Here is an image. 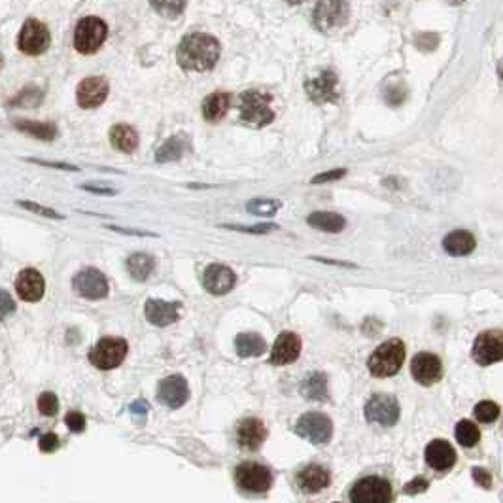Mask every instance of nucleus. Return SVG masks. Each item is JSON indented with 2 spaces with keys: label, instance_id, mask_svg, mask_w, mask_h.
I'll use <instances>...</instances> for the list:
<instances>
[{
  "label": "nucleus",
  "instance_id": "obj_11",
  "mask_svg": "<svg viewBox=\"0 0 503 503\" xmlns=\"http://www.w3.org/2000/svg\"><path fill=\"white\" fill-rule=\"evenodd\" d=\"M367 422L377 424L382 428H391L399 420L398 399L388 394H375L365 403Z\"/></svg>",
  "mask_w": 503,
  "mask_h": 503
},
{
  "label": "nucleus",
  "instance_id": "obj_10",
  "mask_svg": "<svg viewBox=\"0 0 503 503\" xmlns=\"http://www.w3.org/2000/svg\"><path fill=\"white\" fill-rule=\"evenodd\" d=\"M350 18V4L348 2H318L312 13V21L318 31L331 32L339 31L347 25Z\"/></svg>",
  "mask_w": 503,
  "mask_h": 503
},
{
  "label": "nucleus",
  "instance_id": "obj_8",
  "mask_svg": "<svg viewBox=\"0 0 503 503\" xmlns=\"http://www.w3.org/2000/svg\"><path fill=\"white\" fill-rule=\"evenodd\" d=\"M236 485L250 494H263L273 486V471L257 462H243L235 469Z\"/></svg>",
  "mask_w": 503,
  "mask_h": 503
},
{
  "label": "nucleus",
  "instance_id": "obj_31",
  "mask_svg": "<svg viewBox=\"0 0 503 503\" xmlns=\"http://www.w3.org/2000/svg\"><path fill=\"white\" fill-rule=\"evenodd\" d=\"M154 269H156V260L142 252L129 255V260H127V271H129L130 279L137 282L148 280L149 274L154 273Z\"/></svg>",
  "mask_w": 503,
  "mask_h": 503
},
{
  "label": "nucleus",
  "instance_id": "obj_7",
  "mask_svg": "<svg viewBox=\"0 0 503 503\" xmlns=\"http://www.w3.org/2000/svg\"><path fill=\"white\" fill-rule=\"evenodd\" d=\"M51 34L48 27L38 19H27L18 36V48L25 55H42L50 50Z\"/></svg>",
  "mask_w": 503,
  "mask_h": 503
},
{
  "label": "nucleus",
  "instance_id": "obj_53",
  "mask_svg": "<svg viewBox=\"0 0 503 503\" xmlns=\"http://www.w3.org/2000/svg\"><path fill=\"white\" fill-rule=\"evenodd\" d=\"M316 261H322V263H328V265H339V267H354V263H348V261H335V260H320V257H314Z\"/></svg>",
  "mask_w": 503,
  "mask_h": 503
},
{
  "label": "nucleus",
  "instance_id": "obj_9",
  "mask_svg": "<svg viewBox=\"0 0 503 503\" xmlns=\"http://www.w3.org/2000/svg\"><path fill=\"white\" fill-rule=\"evenodd\" d=\"M295 434L312 445H326L333 435V422L322 413H304L295 424Z\"/></svg>",
  "mask_w": 503,
  "mask_h": 503
},
{
  "label": "nucleus",
  "instance_id": "obj_39",
  "mask_svg": "<svg viewBox=\"0 0 503 503\" xmlns=\"http://www.w3.org/2000/svg\"><path fill=\"white\" fill-rule=\"evenodd\" d=\"M38 410L46 417H53L59 410V399L53 391H43L42 396L38 398Z\"/></svg>",
  "mask_w": 503,
  "mask_h": 503
},
{
  "label": "nucleus",
  "instance_id": "obj_1",
  "mask_svg": "<svg viewBox=\"0 0 503 503\" xmlns=\"http://www.w3.org/2000/svg\"><path fill=\"white\" fill-rule=\"evenodd\" d=\"M220 42L205 32H192L182 38L176 50V61L184 70L205 72L216 67L220 59Z\"/></svg>",
  "mask_w": 503,
  "mask_h": 503
},
{
  "label": "nucleus",
  "instance_id": "obj_43",
  "mask_svg": "<svg viewBox=\"0 0 503 503\" xmlns=\"http://www.w3.org/2000/svg\"><path fill=\"white\" fill-rule=\"evenodd\" d=\"M65 424L69 426L70 431L81 434V431L86 429V417L81 415L80 410H70L69 415L65 417Z\"/></svg>",
  "mask_w": 503,
  "mask_h": 503
},
{
  "label": "nucleus",
  "instance_id": "obj_48",
  "mask_svg": "<svg viewBox=\"0 0 503 503\" xmlns=\"http://www.w3.org/2000/svg\"><path fill=\"white\" fill-rule=\"evenodd\" d=\"M428 486H429V483L426 481V478L417 477V478H413L410 483H407V485H405L403 492L407 494V496H415V494H420V492L428 490Z\"/></svg>",
  "mask_w": 503,
  "mask_h": 503
},
{
  "label": "nucleus",
  "instance_id": "obj_2",
  "mask_svg": "<svg viewBox=\"0 0 503 503\" xmlns=\"http://www.w3.org/2000/svg\"><path fill=\"white\" fill-rule=\"evenodd\" d=\"M273 97L261 89H248L241 95V119L252 127H265L274 119V110L271 108Z\"/></svg>",
  "mask_w": 503,
  "mask_h": 503
},
{
  "label": "nucleus",
  "instance_id": "obj_28",
  "mask_svg": "<svg viewBox=\"0 0 503 503\" xmlns=\"http://www.w3.org/2000/svg\"><path fill=\"white\" fill-rule=\"evenodd\" d=\"M307 224L326 233H341L347 225V220L335 212H312L311 216L307 217Z\"/></svg>",
  "mask_w": 503,
  "mask_h": 503
},
{
  "label": "nucleus",
  "instance_id": "obj_42",
  "mask_svg": "<svg viewBox=\"0 0 503 503\" xmlns=\"http://www.w3.org/2000/svg\"><path fill=\"white\" fill-rule=\"evenodd\" d=\"M384 99L390 106H399L407 99V89H405V86L388 87L384 91Z\"/></svg>",
  "mask_w": 503,
  "mask_h": 503
},
{
  "label": "nucleus",
  "instance_id": "obj_17",
  "mask_svg": "<svg viewBox=\"0 0 503 503\" xmlns=\"http://www.w3.org/2000/svg\"><path fill=\"white\" fill-rule=\"evenodd\" d=\"M157 399L168 409H180L189 399V386L182 375H170L157 386Z\"/></svg>",
  "mask_w": 503,
  "mask_h": 503
},
{
  "label": "nucleus",
  "instance_id": "obj_26",
  "mask_svg": "<svg viewBox=\"0 0 503 503\" xmlns=\"http://www.w3.org/2000/svg\"><path fill=\"white\" fill-rule=\"evenodd\" d=\"M108 137H110V144H112L114 148L123 152V154H133L138 148V142H140L137 130L133 129L130 125L125 123L114 125Z\"/></svg>",
  "mask_w": 503,
  "mask_h": 503
},
{
  "label": "nucleus",
  "instance_id": "obj_30",
  "mask_svg": "<svg viewBox=\"0 0 503 503\" xmlns=\"http://www.w3.org/2000/svg\"><path fill=\"white\" fill-rule=\"evenodd\" d=\"M303 398L311 401H328V379L323 373H311L301 382Z\"/></svg>",
  "mask_w": 503,
  "mask_h": 503
},
{
  "label": "nucleus",
  "instance_id": "obj_40",
  "mask_svg": "<svg viewBox=\"0 0 503 503\" xmlns=\"http://www.w3.org/2000/svg\"><path fill=\"white\" fill-rule=\"evenodd\" d=\"M18 205L23 206L25 210L34 212V214H38V216L51 217V220H62V217H65L57 210L50 208V206H42V205H38V203H32V201H18Z\"/></svg>",
  "mask_w": 503,
  "mask_h": 503
},
{
  "label": "nucleus",
  "instance_id": "obj_23",
  "mask_svg": "<svg viewBox=\"0 0 503 503\" xmlns=\"http://www.w3.org/2000/svg\"><path fill=\"white\" fill-rule=\"evenodd\" d=\"M330 471L323 466H318V464L304 466L303 469L297 473V477H295L299 490L304 492V494H316V492L328 488V486H330Z\"/></svg>",
  "mask_w": 503,
  "mask_h": 503
},
{
  "label": "nucleus",
  "instance_id": "obj_33",
  "mask_svg": "<svg viewBox=\"0 0 503 503\" xmlns=\"http://www.w3.org/2000/svg\"><path fill=\"white\" fill-rule=\"evenodd\" d=\"M187 148V140L182 135H176V137H170L168 140L159 146L156 154V161L157 163H170V161H178L184 152Z\"/></svg>",
  "mask_w": 503,
  "mask_h": 503
},
{
  "label": "nucleus",
  "instance_id": "obj_21",
  "mask_svg": "<svg viewBox=\"0 0 503 503\" xmlns=\"http://www.w3.org/2000/svg\"><path fill=\"white\" fill-rule=\"evenodd\" d=\"M301 354V339L293 331L280 333L279 339L274 341L273 352H271V363L273 365H288L293 363Z\"/></svg>",
  "mask_w": 503,
  "mask_h": 503
},
{
  "label": "nucleus",
  "instance_id": "obj_5",
  "mask_svg": "<svg viewBox=\"0 0 503 503\" xmlns=\"http://www.w3.org/2000/svg\"><path fill=\"white\" fill-rule=\"evenodd\" d=\"M129 352V344L121 337H105L89 350V361L97 369L110 371L123 363L125 356Z\"/></svg>",
  "mask_w": 503,
  "mask_h": 503
},
{
  "label": "nucleus",
  "instance_id": "obj_50",
  "mask_svg": "<svg viewBox=\"0 0 503 503\" xmlns=\"http://www.w3.org/2000/svg\"><path fill=\"white\" fill-rule=\"evenodd\" d=\"M108 229L116 231V233H123V235H137V236H157L156 233H149V231H140V229H125V227H116V225H106Z\"/></svg>",
  "mask_w": 503,
  "mask_h": 503
},
{
  "label": "nucleus",
  "instance_id": "obj_36",
  "mask_svg": "<svg viewBox=\"0 0 503 503\" xmlns=\"http://www.w3.org/2000/svg\"><path fill=\"white\" fill-rule=\"evenodd\" d=\"M282 203L276 199H252L246 205V210L255 216H274Z\"/></svg>",
  "mask_w": 503,
  "mask_h": 503
},
{
  "label": "nucleus",
  "instance_id": "obj_44",
  "mask_svg": "<svg viewBox=\"0 0 503 503\" xmlns=\"http://www.w3.org/2000/svg\"><path fill=\"white\" fill-rule=\"evenodd\" d=\"M344 174H347V168H333V170H328V173L316 174L311 182L312 184H328V182L341 180Z\"/></svg>",
  "mask_w": 503,
  "mask_h": 503
},
{
  "label": "nucleus",
  "instance_id": "obj_49",
  "mask_svg": "<svg viewBox=\"0 0 503 503\" xmlns=\"http://www.w3.org/2000/svg\"><path fill=\"white\" fill-rule=\"evenodd\" d=\"M27 161L36 163V165H42V167H51V168H61V170H78V167L74 165H67V163H51V161H40V159H27Z\"/></svg>",
  "mask_w": 503,
  "mask_h": 503
},
{
  "label": "nucleus",
  "instance_id": "obj_45",
  "mask_svg": "<svg viewBox=\"0 0 503 503\" xmlns=\"http://www.w3.org/2000/svg\"><path fill=\"white\" fill-rule=\"evenodd\" d=\"M471 475H473V481H475L478 486H483L486 490L492 488V475L488 469H485V467H473Z\"/></svg>",
  "mask_w": 503,
  "mask_h": 503
},
{
  "label": "nucleus",
  "instance_id": "obj_41",
  "mask_svg": "<svg viewBox=\"0 0 503 503\" xmlns=\"http://www.w3.org/2000/svg\"><path fill=\"white\" fill-rule=\"evenodd\" d=\"M225 229L241 231V233H252V235H265L276 229L274 224H260V225H222Z\"/></svg>",
  "mask_w": 503,
  "mask_h": 503
},
{
  "label": "nucleus",
  "instance_id": "obj_51",
  "mask_svg": "<svg viewBox=\"0 0 503 503\" xmlns=\"http://www.w3.org/2000/svg\"><path fill=\"white\" fill-rule=\"evenodd\" d=\"M81 189H86L89 193H95V195H116V189L112 187H100V186H89V184H83Z\"/></svg>",
  "mask_w": 503,
  "mask_h": 503
},
{
  "label": "nucleus",
  "instance_id": "obj_54",
  "mask_svg": "<svg viewBox=\"0 0 503 503\" xmlns=\"http://www.w3.org/2000/svg\"><path fill=\"white\" fill-rule=\"evenodd\" d=\"M497 74H499V78L503 80V61H499V65H497Z\"/></svg>",
  "mask_w": 503,
  "mask_h": 503
},
{
  "label": "nucleus",
  "instance_id": "obj_16",
  "mask_svg": "<svg viewBox=\"0 0 503 503\" xmlns=\"http://www.w3.org/2000/svg\"><path fill=\"white\" fill-rule=\"evenodd\" d=\"M410 375L418 384L431 386L439 382L443 377V363L439 356L431 352H420L410 361Z\"/></svg>",
  "mask_w": 503,
  "mask_h": 503
},
{
  "label": "nucleus",
  "instance_id": "obj_46",
  "mask_svg": "<svg viewBox=\"0 0 503 503\" xmlns=\"http://www.w3.org/2000/svg\"><path fill=\"white\" fill-rule=\"evenodd\" d=\"M15 311V303H13L12 295L4 290H0V320H4Z\"/></svg>",
  "mask_w": 503,
  "mask_h": 503
},
{
  "label": "nucleus",
  "instance_id": "obj_3",
  "mask_svg": "<svg viewBox=\"0 0 503 503\" xmlns=\"http://www.w3.org/2000/svg\"><path fill=\"white\" fill-rule=\"evenodd\" d=\"M405 361V344L399 339H390V341L382 342L377 350H375L367 365L373 377L386 379V377H394L398 373Z\"/></svg>",
  "mask_w": 503,
  "mask_h": 503
},
{
  "label": "nucleus",
  "instance_id": "obj_22",
  "mask_svg": "<svg viewBox=\"0 0 503 503\" xmlns=\"http://www.w3.org/2000/svg\"><path fill=\"white\" fill-rule=\"evenodd\" d=\"M426 464L435 471H448L456 464V450L445 439H434L426 447Z\"/></svg>",
  "mask_w": 503,
  "mask_h": 503
},
{
  "label": "nucleus",
  "instance_id": "obj_38",
  "mask_svg": "<svg viewBox=\"0 0 503 503\" xmlns=\"http://www.w3.org/2000/svg\"><path fill=\"white\" fill-rule=\"evenodd\" d=\"M152 8H154L161 18L176 19L186 10V2H152Z\"/></svg>",
  "mask_w": 503,
  "mask_h": 503
},
{
  "label": "nucleus",
  "instance_id": "obj_24",
  "mask_svg": "<svg viewBox=\"0 0 503 503\" xmlns=\"http://www.w3.org/2000/svg\"><path fill=\"white\" fill-rule=\"evenodd\" d=\"M267 437V428L260 418H244L236 428V441L246 450H257Z\"/></svg>",
  "mask_w": 503,
  "mask_h": 503
},
{
  "label": "nucleus",
  "instance_id": "obj_32",
  "mask_svg": "<svg viewBox=\"0 0 503 503\" xmlns=\"http://www.w3.org/2000/svg\"><path fill=\"white\" fill-rule=\"evenodd\" d=\"M13 127L25 135L38 138V140H53L57 137V127L53 123H42V121H31V119H18L13 121Z\"/></svg>",
  "mask_w": 503,
  "mask_h": 503
},
{
  "label": "nucleus",
  "instance_id": "obj_34",
  "mask_svg": "<svg viewBox=\"0 0 503 503\" xmlns=\"http://www.w3.org/2000/svg\"><path fill=\"white\" fill-rule=\"evenodd\" d=\"M454 435H456V439H458L462 447L466 448L475 447L481 441V431H478V428L471 420H460V422L456 424Z\"/></svg>",
  "mask_w": 503,
  "mask_h": 503
},
{
  "label": "nucleus",
  "instance_id": "obj_6",
  "mask_svg": "<svg viewBox=\"0 0 503 503\" xmlns=\"http://www.w3.org/2000/svg\"><path fill=\"white\" fill-rule=\"evenodd\" d=\"M348 496L352 503H391L394 490L388 478L369 475L356 481Z\"/></svg>",
  "mask_w": 503,
  "mask_h": 503
},
{
  "label": "nucleus",
  "instance_id": "obj_14",
  "mask_svg": "<svg viewBox=\"0 0 503 503\" xmlns=\"http://www.w3.org/2000/svg\"><path fill=\"white\" fill-rule=\"evenodd\" d=\"M339 78L333 70H323L322 74L312 78L304 83V89H307V95L311 97L312 102L316 105H323V102H333L337 105L339 102Z\"/></svg>",
  "mask_w": 503,
  "mask_h": 503
},
{
  "label": "nucleus",
  "instance_id": "obj_4",
  "mask_svg": "<svg viewBox=\"0 0 503 503\" xmlns=\"http://www.w3.org/2000/svg\"><path fill=\"white\" fill-rule=\"evenodd\" d=\"M108 36V27L100 18L89 15L78 21L74 29V48L81 55H91L100 50Z\"/></svg>",
  "mask_w": 503,
  "mask_h": 503
},
{
  "label": "nucleus",
  "instance_id": "obj_19",
  "mask_svg": "<svg viewBox=\"0 0 503 503\" xmlns=\"http://www.w3.org/2000/svg\"><path fill=\"white\" fill-rule=\"evenodd\" d=\"M235 282V273L227 265H220V263L208 265L205 269V274H203V286L212 295H225V293L233 290Z\"/></svg>",
  "mask_w": 503,
  "mask_h": 503
},
{
  "label": "nucleus",
  "instance_id": "obj_18",
  "mask_svg": "<svg viewBox=\"0 0 503 503\" xmlns=\"http://www.w3.org/2000/svg\"><path fill=\"white\" fill-rule=\"evenodd\" d=\"M180 301H163V299H148L144 304V314L149 323L157 328H167L180 318Z\"/></svg>",
  "mask_w": 503,
  "mask_h": 503
},
{
  "label": "nucleus",
  "instance_id": "obj_15",
  "mask_svg": "<svg viewBox=\"0 0 503 503\" xmlns=\"http://www.w3.org/2000/svg\"><path fill=\"white\" fill-rule=\"evenodd\" d=\"M108 91H110V86H108V80L102 78V76H91V78H86L81 80L76 87V100L80 108H99L102 102L108 97Z\"/></svg>",
  "mask_w": 503,
  "mask_h": 503
},
{
  "label": "nucleus",
  "instance_id": "obj_37",
  "mask_svg": "<svg viewBox=\"0 0 503 503\" xmlns=\"http://www.w3.org/2000/svg\"><path fill=\"white\" fill-rule=\"evenodd\" d=\"M499 417V407L494 401H478L475 407V418L483 424H492Z\"/></svg>",
  "mask_w": 503,
  "mask_h": 503
},
{
  "label": "nucleus",
  "instance_id": "obj_13",
  "mask_svg": "<svg viewBox=\"0 0 503 503\" xmlns=\"http://www.w3.org/2000/svg\"><path fill=\"white\" fill-rule=\"evenodd\" d=\"M72 286L80 297L89 299V301H99L108 295V280L99 269L95 267L81 269L72 279Z\"/></svg>",
  "mask_w": 503,
  "mask_h": 503
},
{
  "label": "nucleus",
  "instance_id": "obj_29",
  "mask_svg": "<svg viewBox=\"0 0 503 503\" xmlns=\"http://www.w3.org/2000/svg\"><path fill=\"white\" fill-rule=\"evenodd\" d=\"M235 348L241 358H257L267 350V342L257 333H241L235 339Z\"/></svg>",
  "mask_w": 503,
  "mask_h": 503
},
{
  "label": "nucleus",
  "instance_id": "obj_47",
  "mask_svg": "<svg viewBox=\"0 0 503 503\" xmlns=\"http://www.w3.org/2000/svg\"><path fill=\"white\" fill-rule=\"evenodd\" d=\"M61 441H59V437L55 434H46L40 437V443H38V447L42 452H55L57 448H59Z\"/></svg>",
  "mask_w": 503,
  "mask_h": 503
},
{
  "label": "nucleus",
  "instance_id": "obj_12",
  "mask_svg": "<svg viewBox=\"0 0 503 503\" xmlns=\"http://www.w3.org/2000/svg\"><path fill=\"white\" fill-rule=\"evenodd\" d=\"M473 360L478 365H492L503 360V331L502 330H488L483 331L475 339L471 350Z\"/></svg>",
  "mask_w": 503,
  "mask_h": 503
},
{
  "label": "nucleus",
  "instance_id": "obj_27",
  "mask_svg": "<svg viewBox=\"0 0 503 503\" xmlns=\"http://www.w3.org/2000/svg\"><path fill=\"white\" fill-rule=\"evenodd\" d=\"M229 106L231 95L224 93V91H217V93L208 95V97L203 100V116H205L206 121L216 123V121L224 118L225 114L229 112Z\"/></svg>",
  "mask_w": 503,
  "mask_h": 503
},
{
  "label": "nucleus",
  "instance_id": "obj_35",
  "mask_svg": "<svg viewBox=\"0 0 503 503\" xmlns=\"http://www.w3.org/2000/svg\"><path fill=\"white\" fill-rule=\"evenodd\" d=\"M42 99H43L42 89L36 86H29L25 87L18 97H13V99L8 102V106H10V108H19V106H32V108H34V106H38L42 102Z\"/></svg>",
  "mask_w": 503,
  "mask_h": 503
},
{
  "label": "nucleus",
  "instance_id": "obj_25",
  "mask_svg": "<svg viewBox=\"0 0 503 503\" xmlns=\"http://www.w3.org/2000/svg\"><path fill=\"white\" fill-rule=\"evenodd\" d=\"M477 246V241L475 236L469 233V231L458 229L448 233L445 239H443V250L450 255H467L471 254L473 250Z\"/></svg>",
  "mask_w": 503,
  "mask_h": 503
},
{
  "label": "nucleus",
  "instance_id": "obj_55",
  "mask_svg": "<svg viewBox=\"0 0 503 503\" xmlns=\"http://www.w3.org/2000/svg\"><path fill=\"white\" fill-rule=\"evenodd\" d=\"M2 65H4V59H2V55H0V69H2Z\"/></svg>",
  "mask_w": 503,
  "mask_h": 503
},
{
  "label": "nucleus",
  "instance_id": "obj_52",
  "mask_svg": "<svg viewBox=\"0 0 503 503\" xmlns=\"http://www.w3.org/2000/svg\"><path fill=\"white\" fill-rule=\"evenodd\" d=\"M130 410H133V413H138V415H146V410H148V403H146V401H142V399H140V401H135V403L130 405Z\"/></svg>",
  "mask_w": 503,
  "mask_h": 503
},
{
  "label": "nucleus",
  "instance_id": "obj_20",
  "mask_svg": "<svg viewBox=\"0 0 503 503\" xmlns=\"http://www.w3.org/2000/svg\"><path fill=\"white\" fill-rule=\"evenodd\" d=\"M15 292L27 303H36L43 297L46 282L36 269H23L15 279Z\"/></svg>",
  "mask_w": 503,
  "mask_h": 503
}]
</instances>
